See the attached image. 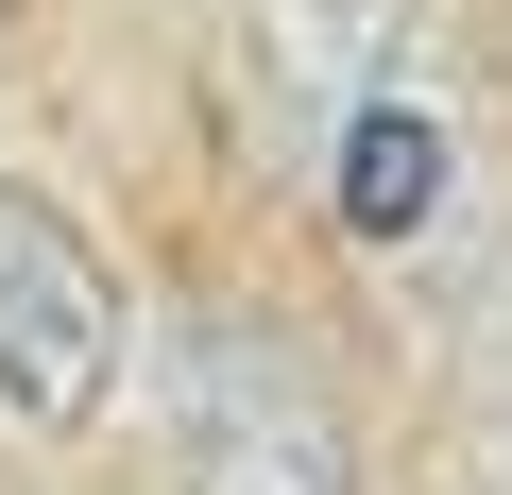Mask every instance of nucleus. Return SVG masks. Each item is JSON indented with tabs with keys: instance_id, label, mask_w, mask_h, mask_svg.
<instances>
[{
	"instance_id": "obj_1",
	"label": "nucleus",
	"mask_w": 512,
	"mask_h": 495,
	"mask_svg": "<svg viewBox=\"0 0 512 495\" xmlns=\"http://www.w3.org/2000/svg\"><path fill=\"white\" fill-rule=\"evenodd\" d=\"M154 427H171V495H359L342 393L256 308H188L154 342Z\"/></svg>"
},
{
	"instance_id": "obj_2",
	"label": "nucleus",
	"mask_w": 512,
	"mask_h": 495,
	"mask_svg": "<svg viewBox=\"0 0 512 495\" xmlns=\"http://www.w3.org/2000/svg\"><path fill=\"white\" fill-rule=\"evenodd\" d=\"M120 376H137V291H120V257H103L52 188L0 171V427H18V444H69V427H103Z\"/></svg>"
},
{
	"instance_id": "obj_4",
	"label": "nucleus",
	"mask_w": 512,
	"mask_h": 495,
	"mask_svg": "<svg viewBox=\"0 0 512 495\" xmlns=\"http://www.w3.org/2000/svg\"><path fill=\"white\" fill-rule=\"evenodd\" d=\"M239 18H256V69L291 86L308 137H325L342 103H376V86L427 69V0H239Z\"/></svg>"
},
{
	"instance_id": "obj_3",
	"label": "nucleus",
	"mask_w": 512,
	"mask_h": 495,
	"mask_svg": "<svg viewBox=\"0 0 512 495\" xmlns=\"http://www.w3.org/2000/svg\"><path fill=\"white\" fill-rule=\"evenodd\" d=\"M308 154H325V222L359 239V257H427V239L461 222V120H444L427 69L376 86V103H342Z\"/></svg>"
}]
</instances>
